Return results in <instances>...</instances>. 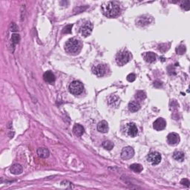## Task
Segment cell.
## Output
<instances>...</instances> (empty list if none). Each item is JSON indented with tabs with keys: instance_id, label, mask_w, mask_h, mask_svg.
<instances>
[{
	"instance_id": "1",
	"label": "cell",
	"mask_w": 190,
	"mask_h": 190,
	"mask_svg": "<svg viewBox=\"0 0 190 190\" xmlns=\"http://www.w3.org/2000/svg\"><path fill=\"white\" fill-rule=\"evenodd\" d=\"M102 11L107 17L114 18L120 14V8L115 2H106L102 5Z\"/></svg>"
},
{
	"instance_id": "2",
	"label": "cell",
	"mask_w": 190,
	"mask_h": 190,
	"mask_svg": "<svg viewBox=\"0 0 190 190\" xmlns=\"http://www.w3.org/2000/svg\"><path fill=\"white\" fill-rule=\"evenodd\" d=\"M81 48V44L78 39L75 38H71L66 42L65 45V49L70 54H76L80 51Z\"/></svg>"
},
{
	"instance_id": "3",
	"label": "cell",
	"mask_w": 190,
	"mask_h": 190,
	"mask_svg": "<svg viewBox=\"0 0 190 190\" xmlns=\"http://www.w3.org/2000/svg\"><path fill=\"white\" fill-rule=\"evenodd\" d=\"M131 54L127 50H122L116 56V62L118 66H123L131 60Z\"/></svg>"
},
{
	"instance_id": "4",
	"label": "cell",
	"mask_w": 190,
	"mask_h": 190,
	"mask_svg": "<svg viewBox=\"0 0 190 190\" xmlns=\"http://www.w3.org/2000/svg\"><path fill=\"white\" fill-rule=\"evenodd\" d=\"M83 85L82 84L81 82L74 80L70 84L69 91L70 92L74 95H79L83 91Z\"/></svg>"
},
{
	"instance_id": "5",
	"label": "cell",
	"mask_w": 190,
	"mask_h": 190,
	"mask_svg": "<svg viewBox=\"0 0 190 190\" xmlns=\"http://www.w3.org/2000/svg\"><path fill=\"white\" fill-rule=\"evenodd\" d=\"M124 132L126 133V135L131 137H134L137 136V134L138 133V129L135 123H127L124 127Z\"/></svg>"
},
{
	"instance_id": "6",
	"label": "cell",
	"mask_w": 190,
	"mask_h": 190,
	"mask_svg": "<svg viewBox=\"0 0 190 190\" xmlns=\"http://www.w3.org/2000/svg\"><path fill=\"white\" fill-rule=\"evenodd\" d=\"M147 161H148V162H149L151 165L159 164L161 161V154L157 152V151H153V152H151L150 154H148Z\"/></svg>"
},
{
	"instance_id": "7",
	"label": "cell",
	"mask_w": 190,
	"mask_h": 190,
	"mask_svg": "<svg viewBox=\"0 0 190 190\" xmlns=\"http://www.w3.org/2000/svg\"><path fill=\"white\" fill-rule=\"evenodd\" d=\"M92 72H93V74L96 75L97 76L101 77V76H104L106 73V66L103 64L96 65V66H93Z\"/></svg>"
},
{
	"instance_id": "8",
	"label": "cell",
	"mask_w": 190,
	"mask_h": 190,
	"mask_svg": "<svg viewBox=\"0 0 190 190\" xmlns=\"http://www.w3.org/2000/svg\"><path fill=\"white\" fill-rule=\"evenodd\" d=\"M134 154V151L133 148H131V146H126V147L123 148L122 151H121V158H122V159L125 160V161L132 158Z\"/></svg>"
},
{
	"instance_id": "9",
	"label": "cell",
	"mask_w": 190,
	"mask_h": 190,
	"mask_svg": "<svg viewBox=\"0 0 190 190\" xmlns=\"http://www.w3.org/2000/svg\"><path fill=\"white\" fill-rule=\"evenodd\" d=\"M93 30V25L91 24V22H87L85 23L83 26L80 28V31L82 36H85V37H87L91 34Z\"/></svg>"
},
{
	"instance_id": "10",
	"label": "cell",
	"mask_w": 190,
	"mask_h": 190,
	"mask_svg": "<svg viewBox=\"0 0 190 190\" xmlns=\"http://www.w3.org/2000/svg\"><path fill=\"white\" fill-rule=\"evenodd\" d=\"M152 22V17L147 16V15H143L142 16H140L136 20L137 24L140 26H146L149 25Z\"/></svg>"
},
{
	"instance_id": "11",
	"label": "cell",
	"mask_w": 190,
	"mask_h": 190,
	"mask_svg": "<svg viewBox=\"0 0 190 190\" xmlns=\"http://www.w3.org/2000/svg\"><path fill=\"white\" fill-rule=\"evenodd\" d=\"M166 122L165 121L164 119L160 117L157 119L153 123V128L156 130V131H162L166 128Z\"/></svg>"
},
{
	"instance_id": "12",
	"label": "cell",
	"mask_w": 190,
	"mask_h": 190,
	"mask_svg": "<svg viewBox=\"0 0 190 190\" xmlns=\"http://www.w3.org/2000/svg\"><path fill=\"white\" fill-rule=\"evenodd\" d=\"M180 141V137L177 133H170L167 136V142L171 146H175Z\"/></svg>"
},
{
	"instance_id": "13",
	"label": "cell",
	"mask_w": 190,
	"mask_h": 190,
	"mask_svg": "<svg viewBox=\"0 0 190 190\" xmlns=\"http://www.w3.org/2000/svg\"><path fill=\"white\" fill-rule=\"evenodd\" d=\"M143 59H145V61L147 62V63H154V62H155L156 60V55L153 52L143 53Z\"/></svg>"
},
{
	"instance_id": "14",
	"label": "cell",
	"mask_w": 190,
	"mask_h": 190,
	"mask_svg": "<svg viewBox=\"0 0 190 190\" xmlns=\"http://www.w3.org/2000/svg\"><path fill=\"white\" fill-rule=\"evenodd\" d=\"M43 79L46 83L53 84L55 81V76L51 71H48L43 75Z\"/></svg>"
},
{
	"instance_id": "15",
	"label": "cell",
	"mask_w": 190,
	"mask_h": 190,
	"mask_svg": "<svg viewBox=\"0 0 190 190\" xmlns=\"http://www.w3.org/2000/svg\"><path fill=\"white\" fill-rule=\"evenodd\" d=\"M97 130L101 133H107L109 131V125L106 120H102L97 124Z\"/></svg>"
},
{
	"instance_id": "16",
	"label": "cell",
	"mask_w": 190,
	"mask_h": 190,
	"mask_svg": "<svg viewBox=\"0 0 190 190\" xmlns=\"http://www.w3.org/2000/svg\"><path fill=\"white\" fill-rule=\"evenodd\" d=\"M85 129L83 126L80 124H75L74 128H73V132L76 137H81L84 134Z\"/></svg>"
},
{
	"instance_id": "17",
	"label": "cell",
	"mask_w": 190,
	"mask_h": 190,
	"mask_svg": "<svg viewBox=\"0 0 190 190\" xmlns=\"http://www.w3.org/2000/svg\"><path fill=\"white\" fill-rule=\"evenodd\" d=\"M10 171H11V172L12 173V174L16 175H20L22 174V171H23L22 166L20 164L16 163V164H14L12 166H11V169H10Z\"/></svg>"
},
{
	"instance_id": "18",
	"label": "cell",
	"mask_w": 190,
	"mask_h": 190,
	"mask_svg": "<svg viewBox=\"0 0 190 190\" xmlns=\"http://www.w3.org/2000/svg\"><path fill=\"white\" fill-rule=\"evenodd\" d=\"M129 110L131 112H136L138 110L141 109V105L137 101H131L129 103Z\"/></svg>"
},
{
	"instance_id": "19",
	"label": "cell",
	"mask_w": 190,
	"mask_h": 190,
	"mask_svg": "<svg viewBox=\"0 0 190 190\" xmlns=\"http://www.w3.org/2000/svg\"><path fill=\"white\" fill-rule=\"evenodd\" d=\"M38 156L41 158H47L49 157V151L46 148H39L36 151Z\"/></svg>"
},
{
	"instance_id": "20",
	"label": "cell",
	"mask_w": 190,
	"mask_h": 190,
	"mask_svg": "<svg viewBox=\"0 0 190 190\" xmlns=\"http://www.w3.org/2000/svg\"><path fill=\"white\" fill-rule=\"evenodd\" d=\"M173 158H174L175 161L182 162V161H184L185 159V154L183 151H175V152L173 154Z\"/></svg>"
},
{
	"instance_id": "21",
	"label": "cell",
	"mask_w": 190,
	"mask_h": 190,
	"mask_svg": "<svg viewBox=\"0 0 190 190\" xmlns=\"http://www.w3.org/2000/svg\"><path fill=\"white\" fill-rule=\"evenodd\" d=\"M130 169L132 170V171H134V172L140 173L143 171V168L141 164H139V163H133V164H131V166H130Z\"/></svg>"
},
{
	"instance_id": "22",
	"label": "cell",
	"mask_w": 190,
	"mask_h": 190,
	"mask_svg": "<svg viewBox=\"0 0 190 190\" xmlns=\"http://www.w3.org/2000/svg\"><path fill=\"white\" fill-rule=\"evenodd\" d=\"M135 98L137 101H143L146 98V93L143 91H138L135 94Z\"/></svg>"
},
{
	"instance_id": "23",
	"label": "cell",
	"mask_w": 190,
	"mask_h": 190,
	"mask_svg": "<svg viewBox=\"0 0 190 190\" xmlns=\"http://www.w3.org/2000/svg\"><path fill=\"white\" fill-rule=\"evenodd\" d=\"M102 146L105 149L110 151V150L112 149L113 147H114V143L110 141H106L103 143Z\"/></svg>"
},
{
	"instance_id": "24",
	"label": "cell",
	"mask_w": 190,
	"mask_h": 190,
	"mask_svg": "<svg viewBox=\"0 0 190 190\" xmlns=\"http://www.w3.org/2000/svg\"><path fill=\"white\" fill-rule=\"evenodd\" d=\"M19 40H20V36H19V34H12V36H11V42H12L13 44L14 45L18 44Z\"/></svg>"
},
{
	"instance_id": "25",
	"label": "cell",
	"mask_w": 190,
	"mask_h": 190,
	"mask_svg": "<svg viewBox=\"0 0 190 190\" xmlns=\"http://www.w3.org/2000/svg\"><path fill=\"white\" fill-rule=\"evenodd\" d=\"M176 52L178 54H183L186 52V47L183 45H181V46H178L176 48Z\"/></svg>"
},
{
	"instance_id": "26",
	"label": "cell",
	"mask_w": 190,
	"mask_h": 190,
	"mask_svg": "<svg viewBox=\"0 0 190 190\" xmlns=\"http://www.w3.org/2000/svg\"><path fill=\"white\" fill-rule=\"evenodd\" d=\"M181 8H182L183 9H184L185 11H189V10L190 9V1H189V0H186V1L182 2Z\"/></svg>"
},
{
	"instance_id": "27",
	"label": "cell",
	"mask_w": 190,
	"mask_h": 190,
	"mask_svg": "<svg viewBox=\"0 0 190 190\" xmlns=\"http://www.w3.org/2000/svg\"><path fill=\"white\" fill-rule=\"evenodd\" d=\"M73 25H68L66 26L63 30V34H70L71 33V29H72Z\"/></svg>"
},
{
	"instance_id": "28",
	"label": "cell",
	"mask_w": 190,
	"mask_h": 190,
	"mask_svg": "<svg viewBox=\"0 0 190 190\" xmlns=\"http://www.w3.org/2000/svg\"><path fill=\"white\" fill-rule=\"evenodd\" d=\"M136 79V76L134 74H129L127 76V80L129 82H134Z\"/></svg>"
},
{
	"instance_id": "29",
	"label": "cell",
	"mask_w": 190,
	"mask_h": 190,
	"mask_svg": "<svg viewBox=\"0 0 190 190\" xmlns=\"http://www.w3.org/2000/svg\"><path fill=\"white\" fill-rule=\"evenodd\" d=\"M181 183L182 185H183V186H186V187H189L190 182H189V179H187V178H183L182 181H181Z\"/></svg>"
},
{
	"instance_id": "30",
	"label": "cell",
	"mask_w": 190,
	"mask_h": 190,
	"mask_svg": "<svg viewBox=\"0 0 190 190\" xmlns=\"http://www.w3.org/2000/svg\"><path fill=\"white\" fill-rule=\"evenodd\" d=\"M10 30H11V31H13V32H15V31H17L18 30H19V28L17 27V25H16L15 23H11V25H10Z\"/></svg>"
}]
</instances>
